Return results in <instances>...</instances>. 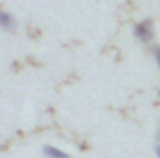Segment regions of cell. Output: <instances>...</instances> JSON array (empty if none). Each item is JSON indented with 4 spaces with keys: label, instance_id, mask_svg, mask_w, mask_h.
<instances>
[{
    "label": "cell",
    "instance_id": "4",
    "mask_svg": "<svg viewBox=\"0 0 160 158\" xmlns=\"http://www.w3.org/2000/svg\"><path fill=\"white\" fill-rule=\"evenodd\" d=\"M155 58H157V62H158V65H160V47L155 48Z\"/></svg>",
    "mask_w": 160,
    "mask_h": 158
},
{
    "label": "cell",
    "instance_id": "3",
    "mask_svg": "<svg viewBox=\"0 0 160 158\" xmlns=\"http://www.w3.org/2000/svg\"><path fill=\"white\" fill-rule=\"evenodd\" d=\"M43 153H45V156H48V158H69L67 153H63V151H60L56 147H50V145L43 147Z\"/></svg>",
    "mask_w": 160,
    "mask_h": 158
},
{
    "label": "cell",
    "instance_id": "5",
    "mask_svg": "<svg viewBox=\"0 0 160 158\" xmlns=\"http://www.w3.org/2000/svg\"><path fill=\"white\" fill-rule=\"evenodd\" d=\"M155 153H157V158H160V140H158V143H157V147H155Z\"/></svg>",
    "mask_w": 160,
    "mask_h": 158
},
{
    "label": "cell",
    "instance_id": "6",
    "mask_svg": "<svg viewBox=\"0 0 160 158\" xmlns=\"http://www.w3.org/2000/svg\"><path fill=\"white\" fill-rule=\"evenodd\" d=\"M158 138H160V130H158Z\"/></svg>",
    "mask_w": 160,
    "mask_h": 158
},
{
    "label": "cell",
    "instance_id": "1",
    "mask_svg": "<svg viewBox=\"0 0 160 158\" xmlns=\"http://www.w3.org/2000/svg\"><path fill=\"white\" fill-rule=\"evenodd\" d=\"M134 36L140 41H145V43L151 41L153 39V26H151V22H147V21L138 22V24L134 26Z\"/></svg>",
    "mask_w": 160,
    "mask_h": 158
},
{
    "label": "cell",
    "instance_id": "2",
    "mask_svg": "<svg viewBox=\"0 0 160 158\" xmlns=\"http://www.w3.org/2000/svg\"><path fill=\"white\" fill-rule=\"evenodd\" d=\"M13 26H15L13 17L6 11H0V28L2 30H13Z\"/></svg>",
    "mask_w": 160,
    "mask_h": 158
}]
</instances>
